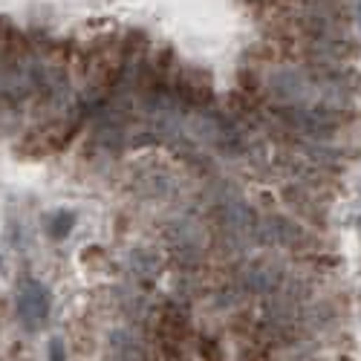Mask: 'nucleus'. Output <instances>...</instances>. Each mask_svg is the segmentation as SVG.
Returning <instances> with one entry per match:
<instances>
[{
    "instance_id": "7",
    "label": "nucleus",
    "mask_w": 361,
    "mask_h": 361,
    "mask_svg": "<svg viewBox=\"0 0 361 361\" xmlns=\"http://www.w3.org/2000/svg\"><path fill=\"white\" fill-rule=\"evenodd\" d=\"M200 355H203L205 361H226L223 347L217 344L214 339H200Z\"/></svg>"
},
{
    "instance_id": "5",
    "label": "nucleus",
    "mask_w": 361,
    "mask_h": 361,
    "mask_svg": "<svg viewBox=\"0 0 361 361\" xmlns=\"http://www.w3.org/2000/svg\"><path fill=\"white\" fill-rule=\"evenodd\" d=\"M107 361H142L139 344H136V339L128 329H116L110 335V355H107Z\"/></svg>"
},
{
    "instance_id": "1",
    "label": "nucleus",
    "mask_w": 361,
    "mask_h": 361,
    "mask_svg": "<svg viewBox=\"0 0 361 361\" xmlns=\"http://www.w3.org/2000/svg\"><path fill=\"white\" fill-rule=\"evenodd\" d=\"M79 125L81 118H76V122H50V125H38L32 128L27 136H23V142L18 144V154H27V156H46V154H55L61 151L64 144L79 133Z\"/></svg>"
},
{
    "instance_id": "6",
    "label": "nucleus",
    "mask_w": 361,
    "mask_h": 361,
    "mask_svg": "<svg viewBox=\"0 0 361 361\" xmlns=\"http://www.w3.org/2000/svg\"><path fill=\"white\" fill-rule=\"evenodd\" d=\"M72 226H76V214H72V211H55L50 217V234L55 240H64L72 231Z\"/></svg>"
},
{
    "instance_id": "2",
    "label": "nucleus",
    "mask_w": 361,
    "mask_h": 361,
    "mask_svg": "<svg viewBox=\"0 0 361 361\" xmlns=\"http://www.w3.org/2000/svg\"><path fill=\"white\" fill-rule=\"evenodd\" d=\"M18 315L27 324L29 332L41 329L50 318V292L38 283V280H27L18 289Z\"/></svg>"
},
{
    "instance_id": "8",
    "label": "nucleus",
    "mask_w": 361,
    "mask_h": 361,
    "mask_svg": "<svg viewBox=\"0 0 361 361\" xmlns=\"http://www.w3.org/2000/svg\"><path fill=\"white\" fill-rule=\"evenodd\" d=\"M46 355H50V361H67V347L61 339H53L50 347H46Z\"/></svg>"
},
{
    "instance_id": "4",
    "label": "nucleus",
    "mask_w": 361,
    "mask_h": 361,
    "mask_svg": "<svg viewBox=\"0 0 361 361\" xmlns=\"http://www.w3.org/2000/svg\"><path fill=\"white\" fill-rule=\"evenodd\" d=\"M243 283L252 289V292L263 295V292H272V289L280 283V272L275 266H269V263H257V266H252L246 272Z\"/></svg>"
},
{
    "instance_id": "3",
    "label": "nucleus",
    "mask_w": 361,
    "mask_h": 361,
    "mask_svg": "<svg viewBox=\"0 0 361 361\" xmlns=\"http://www.w3.org/2000/svg\"><path fill=\"white\" fill-rule=\"evenodd\" d=\"M159 329L171 344H179L188 335V312L179 304H165L162 318H159Z\"/></svg>"
}]
</instances>
